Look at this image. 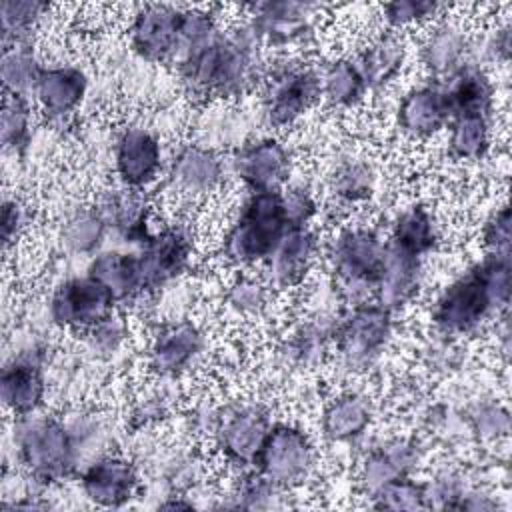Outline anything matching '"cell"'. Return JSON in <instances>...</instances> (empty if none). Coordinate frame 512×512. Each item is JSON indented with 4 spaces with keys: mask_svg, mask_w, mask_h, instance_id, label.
Masks as SVG:
<instances>
[{
    "mask_svg": "<svg viewBox=\"0 0 512 512\" xmlns=\"http://www.w3.org/2000/svg\"><path fill=\"white\" fill-rule=\"evenodd\" d=\"M174 64L184 96L212 106L234 104L258 88L266 58L252 28L242 20Z\"/></svg>",
    "mask_w": 512,
    "mask_h": 512,
    "instance_id": "6da1fadb",
    "label": "cell"
},
{
    "mask_svg": "<svg viewBox=\"0 0 512 512\" xmlns=\"http://www.w3.org/2000/svg\"><path fill=\"white\" fill-rule=\"evenodd\" d=\"M512 296V256L482 254L434 296L428 320L432 332L448 338L476 334L494 316L508 312Z\"/></svg>",
    "mask_w": 512,
    "mask_h": 512,
    "instance_id": "7a4b0ae2",
    "label": "cell"
},
{
    "mask_svg": "<svg viewBox=\"0 0 512 512\" xmlns=\"http://www.w3.org/2000/svg\"><path fill=\"white\" fill-rule=\"evenodd\" d=\"M386 246V236L370 224H336L322 242L328 284L342 308L374 300Z\"/></svg>",
    "mask_w": 512,
    "mask_h": 512,
    "instance_id": "3957f363",
    "label": "cell"
},
{
    "mask_svg": "<svg viewBox=\"0 0 512 512\" xmlns=\"http://www.w3.org/2000/svg\"><path fill=\"white\" fill-rule=\"evenodd\" d=\"M14 452L28 482L50 488L80 472V450L62 416L32 414L14 418Z\"/></svg>",
    "mask_w": 512,
    "mask_h": 512,
    "instance_id": "277c9868",
    "label": "cell"
},
{
    "mask_svg": "<svg viewBox=\"0 0 512 512\" xmlns=\"http://www.w3.org/2000/svg\"><path fill=\"white\" fill-rule=\"evenodd\" d=\"M288 228L282 190L248 192L220 238V260L232 272L260 268Z\"/></svg>",
    "mask_w": 512,
    "mask_h": 512,
    "instance_id": "5b68a950",
    "label": "cell"
},
{
    "mask_svg": "<svg viewBox=\"0 0 512 512\" xmlns=\"http://www.w3.org/2000/svg\"><path fill=\"white\" fill-rule=\"evenodd\" d=\"M258 90L262 124L284 132L320 104V66L304 54H274L264 64Z\"/></svg>",
    "mask_w": 512,
    "mask_h": 512,
    "instance_id": "8992f818",
    "label": "cell"
},
{
    "mask_svg": "<svg viewBox=\"0 0 512 512\" xmlns=\"http://www.w3.org/2000/svg\"><path fill=\"white\" fill-rule=\"evenodd\" d=\"M396 312L376 300L344 306L332 326V354L352 372H368L386 352L394 338Z\"/></svg>",
    "mask_w": 512,
    "mask_h": 512,
    "instance_id": "52a82bcc",
    "label": "cell"
},
{
    "mask_svg": "<svg viewBox=\"0 0 512 512\" xmlns=\"http://www.w3.org/2000/svg\"><path fill=\"white\" fill-rule=\"evenodd\" d=\"M318 464L320 454L312 434L296 422L278 420L272 424L252 468L278 488L292 492L314 478Z\"/></svg>",
    "mask_w": 512,
    "mask_h": 512,
    "instance_id": "ba28073f",
    "label": "cell"
},
{
    "mask_svg": "<svg viewBox=\"0 0 512 512\" xmlns=\"http://www.w3.org/2000/svg\"><path fill=\"white\" fill-rule=\"evenodd\" d=\"M246 22L262 50L272 54H302L318 32L324 6L292 0H272L246 6Z\"/></svg>",
    "mask_w": 512,
    "mask_h": 512,
    "instance_id": "9c48e42d",
    "label": "cell"
},
{
    "mask_svg": "<svg viewBox=\"0 0 512 512\" xmlns=\"http://www.w3.org/2000/svg\"><path fill=\"white\" fill-rule=\"evenodd\" d=\"M208 354V334L192 318L162 320L150 334L144 364L158 382L174 384L200 366Z\"/></svg>",
    "mask_w": 512,
    "mask_h": 512,
    "instance_id": "30bf717a",
    "label": "cell"
},
{
    "mask_svg": "<svg viewBox=\"0 0 512 512\" xmlns=\"http://www.w3.org/2000/svg\"><path fill=\"white\" fill-rule=\"evenodd\" d=\"M274 424L270 408L260 400H236L222 406L212 444L220 460L234 472L250 468Z\"/></svg>",
    "mask_w": 512,
    "mask_h": 512,
    "instance_id": "8fae6325",
    "label": "cell"
},
{
    "mask_svg": "<svg viewBox=\"0 0 512 512\" xmlns=\"http://www.w3.org/2000/svg\"><path fill=\"white\" fill-rule=\"evenodd\" d=\"M144 280V300L160 296L192 266L194 236L184 222H160L138 246Z\"/></svg>",
    "mask_w": 512,
    "mask_h": 512,
    "instance_id": "7c38bea8",
    "label": "cell"
},
{
    "mask_svg": "<svg viewBox=\"0 0 512 512\" xmlns=\"http://www.w3.org/2000/svg\"><path fill=\"white\" fill-rule=\"evenodd\" d=\"M118 310L120 304L110 290L88 272L60 280L48 296L50 324L76 336L84 334Z\"/></svg>",
    "mask_w": 512,
    "mask_h": 512,
    "instance_id": "4fadbf2b",
    "label": "cell"
},
{
    "mask_svg": "<svg viewBox=\"0 0 512 512\" xmlns=\"http://www.w3.org/2000/svg\"><path fill=\"white\" fill-rule=\"evenodd\" d=\"M292 168V150L278 134L252 136L228 156V174L246 192L282 190Z\"/></svg>",
    "mask_w": 512,
    "mask_h": 512,
    "instance_id": "5bb4252c",
    "label": "cell"
},
{
    "mask_svg": "<svg viewBox=\"0 0 512 512\" xmlns=\"http://www.w3.org/2000/svg\"><path fill=\"white\" fill-rule=\"evenodd\" d=\"M48 346L30 342L14 352L2 366L0 398L8 414L26 418L38 414L48 396Z\"/></svg>",
    "mask_w": 512,
    "mask_h": 512,
    "instance_id": "9a60e30c",
    "label": "cell"
},
{
    "mask_svg": "<svg viewBox=\"0 0 512 512\" xmlns=\"http://www.w3.org/2000/svg\"><path fill=\"white\" fill-rule=\"evenodd\" d=\"M166 162L162 138L154 128L128 124L114 136L112 170L118 184L148 190L164 174Z\"/></svg>",
    "mask_w": 512,
    "mask_h": 512,
    "instance_id": "2e32d148",
    "label": "cell"
},
{
    "mask_svg": "<svg viewBox=\"0 0 512 512\" xmlns=\"http://www.w3.org/2000/svg\"><path fill=\"white\" fill-rule=\"evenodd\" d=\"M166 184L186 200H200L220 192L228 174V158L198 140L180 144L166 162Z\"/></svg>",
    "mask_w": 512,
    "mask_h": 512,
    "instance_id": "e0dca14e",
    "label": "cell"
},
{
    "mask_svg": "<svg viewBox=\"0 0 512 512\" xmlns=\"http://www.w3.org/2000/svg\"><path fill=\"white\" fill-rule=\"evenodd\" d=\"M82 496L98 508H120L140 496L144 480L140 464L122 452L108 450L78 472Z\"/></svg>",
    "mask_w": 512,
    "mask_h": 512,
    "instance_id": "ac0fdd59",
    "label": "cell"
},
{
    "mask_svg": "<svg viewBox=\"0 0 512 512\" xmlns=\"http://www.w3.org/2000/svg\"><path fill=\"white\" fill-rule=\"evenodd\" d=\"M180 12L174 4H142L128 22V46L144 64H174L180 52Z\"/></svg>",
    "mask_w": 512,
    "mask_h": 512,
    "instance_id": "d6986e66",
    "label": "cell"
},
{
    "mask_svg": "<svg viewBox=\"0 0 512 512\" xmlns=\"http://www.w3.org/2000/svg\"><path fill=\"white\" fill-rule=\"evenodd\" d=\"M322 256V240L316 226L288 228L272 256L260 266L266 282L280 292L304 288Z\"/></svg>",
    "mask_w": 512,
    "mask_h": 512,
    "instance_id": "ffe728a7",
    "label": "cell"
},
{
    "mask_svg": "<svg viewBox=\"0 0 512 512\" xmlns=\"http://www.w3.org/2000/svg\"><path fill=\"white\" fill-rule=\"evenodd\" d=\"M418 62L428 80L446 84L460 70L474 62V36L460 20L442 16L430 26L418 44Z\"/></svg>",
    "mask_w": 512,
    "mask_h": 512,
    "instance_id": "44dd1931",
    "label": "cell"
},
{
    "mask_svg": "<svg viewBox=\"0 0 512 512\" xmlns=\"http://www.w3.org/2000/svg\"><path fill=\"white\" fill-rule=\"evenodd\" d=\"M452 118L444 84L426 80L408 88L394 110L398 132L416 142H426L446 130Z\"/></svg>",
    "mask_w": 512,
    "mask_h": 512,
    "instance_id": "7402d4cb",
    "label": "cell"
},
{
    "mask_svg": "<svg viewBox=\"0 0 512 512\" xmlns=\"http://www.w3.org/2000/svg\"><path fill=\"white\" fill-rule=\"evenodd\" d=\"M88 90L90 78L82 66L46 64L36 82L32 100L48 122L62 124L78 112Z\"/></svg>",
    "mask_w": 512,
    "mask_h": 512,
    "instance_id": "603a6c76",
    "label": "cell"
},
{
    "mask_svg": "<svg viewBox=\"0 0 512 512\" xmlns=\"http://www.w3.org/2000/svg\"><path fill=\"white\" fill-rule=\"evenodd\" d=\"M94 206L106 220L108 230L126 244L140 246L156 228L154 204L148 190L116 184L114 188L104 190Z\"/></svg>",
    "mask_w": 512,
    "mask_h": 512,
    "instance_id": "cb8c5ba5",
    "label": "cell"
},
{
    "mask_svg": "<svg viewBox=\"0 0 512 512\" xmlns=\"http://www.w3.org/2000/svg\"><path fill=\"white\" fill-rule=\"evenodd\" d=\"M338 314H312L294 324L276 346V360L288 372L306 374L332 354V326Z\"/></svg>",
    "mask_w": 512,
    "mask_h": 512,
    "instance_id": "d4e9b609",
    "label": "cell"
},
{
    "mask_svg": "<svg viewBox=\"0 0 512 512\" xmlns=\"http://www.w3.org/2000/svg\"><path fill=\"white\" fill-rule=\"evenodd\" d=\"M424 456L416 438L394 436L370 446L358 462V484L366 496L400 476H412Z\"/></svg>",
    "mask_w": 512,
    "mask_h": 512,
    "instance_id": "484cf974",
    "label": "cell"
},
{
    "mask_svg": "<svg viewBox=\"0 0 512 512\" xmlns=\"http://www.w3.org/2000/svg\"><path fill=\"white\" fill-rule=\"evenodd\" d=\"M370 94L388 92L404 74L410 48L406 34L382 28L376 32L354 58Z\"/></svg>",
    "mask_w": 512,
    "mask_h": 512,
    "instance_id": "4316f807",
    "label": "cell"
},
{
    "mask_svg": "<svg viewBox=\"0 0 512 512\" xmlns=\"http://www.w3.org/2000/svg\"><path fill=\"white\" fill-rule=\"evenodd\" d=\"M378 186V172L372 160L358 152L338 154L326 174L330 202L338 210H354L372 200Z\"/></svg>",
    "mask_w": 512,
    "mask_h": 512,
    "instance_id": "83f0119b",
    "label": "cell"
},
{
    "mask_svg": "<svg viewBox=\"0 0 512 512\" xmlns=\"http://www.w3.org/2000/svg\"><path fill=\"white\" fill-rule=\"evenodd\" d=\"M374 422L372 402L358 390H340L320 410V432L330 444H352L366 436Z\"/></svg>",
    "mask_w": 512,
    "mask_h": 512,
    "instance_id": "f1b7e54d",
    "label": "cell"
},
{
    "mask_svg": "<svg viewBox=\"0 0 512 512\" xmlns=\"http://www.w3.org/2000/svg\"><path fill=\"white\" fill-rule=\"evenodd\" d=\"M424 282V258L408 254L388 242L374 300L392 312L410 306Z\"/></svg>",
    "mask_w": 512,
    "mask_h": 512,
    "instance_id": "f546056e",
    "label": "cell"
},
{
    "mask_svg": "<svg viewBox=\"0 0 512 512\" xmlns=\"http://www.w3.org/2000/svg\"><path fill=\"white\" fill-rule=\"evenodd\" d=\"M86 272L110 290L120 308L126 304H140L144 300V280L138 252L102 248L90 258Z\"/></svg>",
    "mask_w": 512,
    "mask_h": 512,
    "instance_id": "4dcf8cb0",
    "label": "cell"
},
{
    "mask_svg": "<svg viewBox=\"0 0 512 512\" xmlns=\"http://www.w3.org/2000/svg\"><path fill=\"white\" fill-rule=\"evenodd\" d=\"M386 240L392 246L426 260V256L436 252L442 240L434 210L424 202H412L400 208L390 222Z\"/></svg>",
    "mask_w": 512,
    "mask_h": 512,
    "instance_id": "1f68e13d",
    "label": "cell"
},
{
    "mask_svg": "<svg viewBox=\"0 0 512 512\" xmlns=\"http://www.w3.org/2000/svg\"><path fill=\"white\" fill-rule=\"evenodd\" d=\"M276 294L262 274L236 270L222 290V308L238 322H258L268 316Z\"/></svg>",
    "mask_w": 512,
    "mask_h": 512,
    "instance_id": "d6a6232c",
    "label": "cell"
},
{
    "mask_svg": "<svg viewBox=\"0 0 512 512\" xmlns=\"http://www.w3.org/2000/svg\"><path fill=\"white\" fill-rule=\"evenodd\" d=\"M494 144V116L458 114L446 126V154L454 162L476 164L488 158Z\"/></svg>",
    "mask_w": 512,
    "mask_h": 512,
    "instance_id": "836d02e7",
    "label": "cell"
},
{
    "mask_svg": "<svg viewBox=\"0 0 512 512\" xmlns=\"http://www.w3.org/2000/svg\"><path fill=\"white\" fill-rule=\"evenodd\" d=\"M320 94V102L330 110L350 112L358 108L370 92L356 60L350 56H336L320 68Z\"/></svg>",
    "mask_w": 512,
    "mask_h": 512,
    "instance_id": "e575fe53",
    "label": "cell"
},
{
    "mask_svg": "<svg viewBox=\"0 0 512 512\" xmlns=\"http://www.w3.org/2000/svg\"><path fill=\"white\" fill-rule=\"evenodd\" d=\"M108 224L94 204L70 208L58 224V244L64 254L74 258H92L102 250Z\"/></svg>",
    "mask_w": 512,
    "mask_h": 512,
    "instance_id": "d590c367",
    "label": "cell"
},
{
    "mask_svg": "<svg viewBox=\"0 0 512 512\" xmlns=\"http://www.w3.org/2000/svg\"><path fill=\"white\" fill-rule=\"evenodd\" d=\"M446 96L452 116L458 114H496V84L488 70L478 64H470L460 70L446 84Z\"/></svg>",
    "mask_w": 512,
    "mask_h": 512,
    "instance_id": "8d00e7d4",
    "label": "cell"
},
{
    "mask_svg": "<svg viewBox=\"0 0 512 512\" xmlns=\"http://www.w3.org/2000/svg\"><path fill=\"white\" fill-rule=\"evenodd\" d=\"M50 4L36 0H2L0 2V32L2 48L32 44L34 34L50 14Z\"/></svg>",
    "mask_w": 512,
    "mask_h": 512,
    "instance_id": "74e56055",
    "label": "cell"
},
{
    "mask_svg": "<svg viewBox=\"0 0 512 512\" xmlns=\"http://www.w3.org/2000/svg\"><path fill=\"white\" fill-rule=\"evenodd\" d=\"M44 66L46 64L40 60L32 44L2 48V60H0L2 92L32 96Z\"/></svg>",
    "mask_w": 512,
    "mask_h": 512,
    "instance_id": "f35d334b",
    "label": "cell"
},
{
    "mask_svg": "<svg viewBox=\"0 0 512 512\" xmlns=\"http://www.w3.org/2000/svg\"><path fill=\"white\" fill-rule=\"evenodd\" d=\"M284 496L286 490L278 488L264 474L250 466L244 470H236V476L228 492V498L232 500L228 506L246 510H266L280 506Z\"/></svg>",
    "mask_w": 512,
    "mask_h": 512,
    "instance_id": "ab89813d",
    "label": "cell"
},
{
    "mask_svg": "<svg viewBox=\"0 0 512 512\" xmlns=\"http://www.w3.org/2000/svg\"><path fill=\"white\" fill-rule=\"evenodd\" d=\"M34 100L22 94L2 92V146L6 152L22 154L32 140Z\"/></svg>",
    "mask_w": 512,
    "mask_h": 512,
    "instance_id": "60d3db41",
    "label": "cell"
},
{
    "mask_svg": "<svg viewBox=\"0 0 512 512\" xmlns=\"http://www.w3.org/2000/svg\"><path fill=\"white\" fill-rule=\"evenodd\" d=\"M446 6L430 0H396L380 6L384 28L406 34L408 30L430 26L444 16Z\"/></svg>",
    "mask_w": 512,
    "mask_h": 512,
    "instance_id": "b9f144b4",
    "label": "cell"
},
{
    "mask_svg": "<svg viewBox=\"0 0 512 512\" xmlns=\"http://www.w3.org/2000/svg\"><path fill=\"white\" fill-rule=\"evenodd\" d=\"M374 508L380 510H426L428 494L426 484L412 476H400L380 486L368 496Z\"/></svg>",
    "mask_w": 512,
    "mask_h": 512,
    "instance_id": "7bdbcfd3",
    "label": "cell"
},
{
    "mask_svg": "<svg viewBox=\"0 0 512 512\" xmlns=\"http://www.w3.org/2000/svg\"><path fill=\"white\" fill-rule=\"evenodd\" d=\"M220 14L206 6H182L180 12V52L178 58L222 32ZM176 58V60H178Z\"/></svg>",
    "mask_w": 512,
    "mask_h": 512,
    "instance_id": "ee69618b",
    "label": "cell"
},
{
    "mask_svg": "<svg viewBox=\"0 0 512 512\" xmlns=\"http://www.w3.org/2000/svg\"><path fill=\"white\" fill-rule=\"evenodd\" d=\"M124 320L126 318L116 312L80 334L86 352H90L96 360H110L112 356H116L128 342V324Z\"/></svg>",
    "mask_w": 512,
    "mask_h": 512,
    "instance_id": "f6af8a7d",
    "label": "cell"
},
{
    "mask_svg": "<svg viewBox=\"0 0 512 512\" xmlns=\"http://www.w3.org/2000/svg\"><path fill=\"white\" fill-rule=\"evenodd\" d=\"M170 414H172V398L164 388H160V382H158V386L148 388L134 398V404L128 412V422L134 432H150L154 426L166 422Z\"/></svg>",
    "mask_w": 512,
    "mask_h": 512,
    "instance_id": "bcb514c9",
    "label": "cell"
},
{
    "mask_svg": "<svg viewBox=\"0 0 512 512\" xmlns=\"http://www.w3.org/2000/svg\"><path fill=\"white\" fill-rule=\"evenodd\" d=\"M468 428L482 442H498L510 432V414L500 402H478L468 410Z\"/></svg>",
    "mask_w": 512,
    "mask_h": 512,
    "instance_id": "7dc6e473",
    "label": "cell"
},
{
    "mask_svg": "<svg viewBox=\"0 0 512 512\" xmlns=\"http://www.w3.org/2000/svg\"><path fill=\"white\" fill-rule=\"evenodd\" d=\"M282 202L290 228L314 226L320 216L318 192L308 182H288L282 188Z\"/></svg>",
    "mask_w": 512,
    "mask_h": 512,
    "instance_id": "c3c4849f",
    "label": "cell"
},
{
    "mask_svg": "<svg viewBox=\"0 0 512 512\" xmlns=\"http://www.w3.org/2000/svg\"><path fill=\"white\" fill-rule=\"evenodd\" d=\"M464 472L456 466H444L434 472V476L424 482L428 494L430 508H456L460 510V502L470 490L464 482Z\"/></svg>",
    "mask_w": 512,
    "mask_h": 512,
    "instance_id": "681fc988",
    "label": "cell"
},
{
    "mask_svg": "<svg viewBox=\"0 0 512 512\" xmlns=\"http://www.w3.org/2000/svg\"><path fill=\"white\" fill-rule=\"evenodd\" d=\"M480 244L484 254H502L510 256L512 244V224H510V208L508 204L496 206L480 228Z\"/></svg>",
    "mask_w": 512,
    "mask_h": 512,
    "instance_id": "f907efd6",
    "label": "cell"
},
{
    "mask_svg": "<svg viewBox=\"0 0 512 512\" xmlns=\"http://www.w3.org/2000/svg\"><path fill=\"white\" fill-rule=\"evenodd\" d=\"M30 226V206L18 196H4L2 200V244L8 252Z\"/></svg>",
    "mask_w": 512,
    "mask_h": 512,
    "instance_id": "816d5d0a",
    "label": "cell"
}]
</instances>
